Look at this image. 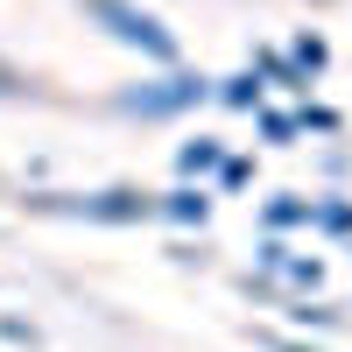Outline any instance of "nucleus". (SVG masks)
<instances>
[{"instance_id":"nucleus-1","label":"nucleus","mask_w":352,"mask_h":352,"mask_svg":"<svg viewBox=\"0 0 352 352\" xmlns=\"http://www.w3.org/2000/svg\"><path fill=\"white\" fill-rule=\"evenodd\" d=\"M0 92H14V71H8V64H0Z\"/></svg>"}]
</instances>
